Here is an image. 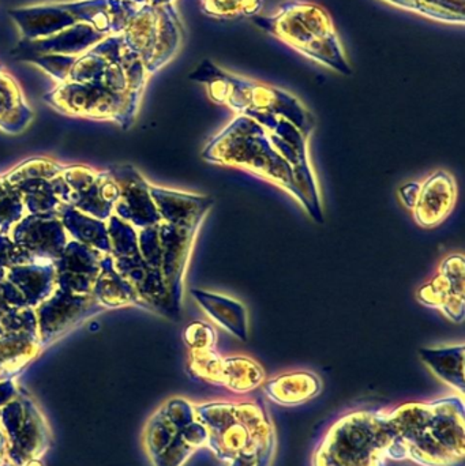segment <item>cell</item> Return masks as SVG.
Wrapping results in <instances>:
<instances>
[{
	"label": "cell",
	"instance_id": "obj_6",
	"mask_svg": "<svg viewBox=\"0 0 465 466\" xmlns=\"http://www.w3.org/2000/svg\"><path fill=\"white\" fill-rule=\"evenodd\" d=\"M392 431L384 410H355L339 419L313 454V466H387Z\"/></svg>",
	"mask_w": 465,
	"mask_h": 466
},
{
	"label": "cell",
	"instance_id": "obj_16",
	"mask_svg": "<svg viewBox=\"0 0 465 466\" xmlns=\"http://www.w3.org/2000/svg\"><path fill=\"white\" fill-rule=\"evenodd\" d=\"M185 339L193 350H210L216 347L217 334L209 323L193 322L186 329Z\"/></svg>",
	"mask_w": 465,
	"mask_h": 466
},
{
	"label": "cell",
	"instance_id": "obj_1",
	"mask_svg": "<svg viewBox=\"0 0 465 466\" xmlns=\"http://www.w3.org/2000/svg\"><path fill=\"white\" fill-rule=\"evenodd\" d=\"M392 431L389 460L420 466H464V397L407 402L387 412Z\"/></svg>",
	"mask_w": 465,
	"mask_h": 466
},
{
	"label": "cell",
	"instance_id": "obj_12",
	"mask_svg": "<svg viewBox=\"0 0 465 466\" xmlns=\"http://www.w3.org/2000/svg\"><path fill=\"white\" fill-rule=\"evenodd\" d=\"M191 295L205 312L237 339L248 341V311L240 301L207 290L193 289Z\"/></svg>",
	"mask_w": 465,
	"mask_h": 466
},
{
	"label": "cell",
	"instance_id": "obj_8",
	"mask_svg": "<svg viewBox=\"0 0 465 466\" xmlns=\"http://www.w3.org/2000/svg\"><path fill=\"white\" fill-rule=\"evenodd\" d=\"M190 371L204 382L223 386L235 394H246L264 385L265 371L259 363L248 356L224 358L216 350H193Z\"/></svg>",
	"mask_w": 465,
	"mask_h": 466
},
{
	"label": "cell",
	"instance_id": "obj_13",
	"mask_svg": "<svg viewBox=\"0 0 465 466\" xmlns=\"http://www.w3.org/2000/svg\"><path fill=\"white\" fill-rule=\"evenodd\" d=\"M420 360L442 382L464 397L465 391V347L420 348Z\"/></svg>",
	"mask_w": 465,
	"mask_h": 466
},
{
	"label": "cell",
	"instance_id": "obj_18",
	"mask_svg": "<svg viewBox=\"0 0 465 466\" xmlns=\"http://www.w3.org/2000/svg\"><path fill=\"white\" fill-rule=\"evenodd\" d=\"M229 466H258L256 461H234Z\"/></svg>",
	"mask_w": 465,
	"mask_h": 466
},
{
	"label": "cell",
	"instance_id": "obj_5",
	"mask_svg": "<svg viewBox=\"0 0 465 466\" xmlns=\"http://www.w3.org/2000/svg\"><path fill=\"white\" fill-rule=\"evenodd\" d=\"M254 24L295 51L343 76H351L349 60L329 13L317 3L289 0L273 15L253 16Z\"/></svg>",
	"mask_w": 465,
	"mask_h": 466
},
{
	"label": "cell",
	"instance_id": "obj_4",
	"mask_svg": "<svg viewBox=\"0 0 465 466\" xmlns=\"http://www.w3.org/2000/svg\"><path fill=\"white\" fill-rule=\"evenodd\" d=\"M202 156L207 163L245 169L278 186L308 209L294 167L276 147L273 134L251 117H235L209 142Z\"/></svg>",
	"mask_w": 465,
	"mask_h": 466
},
{
	"label": "cell",
	"instance_id": "obj_7",
	"mask_svg": "<svg viewBox=\"0 0 465 466\" xmlns=\"http://www.w3.org/2000/svg\"><path fill=\"white\" fill-rule=\"evenodd\" d=\"M158 466H183L207 442V432L196 416V405L187 400L169 402L158 416Z\"/></svg>",
	"mask_w": 465,
	"mask_h": 466
},
{
	"label": "cell",
	"instance_id": "obj_14",
	"mask_svg": "<svg viewBox=\"0 0 465 466\" xmlns=\"http://www.w3.org/2000/svg\"><path fill=\"white\" fill-rule=\"evenodd\" d=\"M384 2L434 21L460 25L465 21V0H384Z\"/></svg>",
	"mask_w": 465,
	"mask_h": 466
},
{
	"label": "cell",
	"instance_id": "obj_15",
	"mask_svg": "<svg viewBox=\"0 0 465 466\" xmlns=\"http://www.w3.org/2000/svg\"><path fill=\"white\" fill-rule=\"evenodd\" d=\"M202 11L220 21L258 15L262 0H201Z\"/></svg>",
	"mask_w": 465,
	"mask_h": 466
},
{
	"label": "cell",
	"instance_id": "obj_10",
	"mask_svg": "<svg viewBox=\"0 0 465 466\" xmlns=\"http://www.w3.org/2000/svg\"><path fill=\"white\" fill-rule=\"evenodd\" d=\"M458 201V185L447 171H437L420 185L414 218L422 228H434L444 223Z\"/></svg>",
	"mask_w": 465,
	"mask_h": 466
},
{
	"label": "cell",
	"instance_id": "obj_17",
	"mask_svg": "<svg viewBox=\"0 0 465 466\" xmlns=\"http://www.w3.org/2000/svg\"><path fill=\"white\" fill-rule=\"evenodd\" d=\"M420 193V183H407L406 186L400 188L401 201L407 209L412 210L417 205L418 197Z\"/></svg>",
	"mask_w": 465,
	"mask_h": 466
},
{
	"label": "cell",
	"instance_id": "obj_3",
	"mask_svg": "<svg viewBox=\"0 0 465 466\" xmlns=\"http://www.w3.org/2000/svg\"><path fill=\"white\" fill-rule=\"evenodd\" d=\"M191 79L207 86L210 100L275 131L284 120L291 122L306 138L314 130L313 115L289 93L261 82L228 73L210 60H204Z\"/></svg>",
	"mask_w": 465,
	"mask_h": 466
},
{
	"label": "cell",
	"instance_id": "obj_11",
	"mask_svg": "<svg viewBox=\"0 0 465 466\" xmlns=\"http://www.w3.org/2000/svg\"><path fill=\"white\" fill-rule=\"evenodd\" d=\"M321 391L322 382L318 375L308 371L287 372L264 382L268 399L281 407L308 404Z\"/></svg>",
	"mask_w": 465,
	"mask_h": 466
},
{
	"label": "cell",
	"instance_id": "obj_9",
	"mask_svg": "<svg viewBox=\"0 0 465 466\" xmlns=\"http://www.w3.org/2000/svg\"><path fill=\"white\" fill-rule=\"evenodd\" d=\"M464 257L452 254L440 265L439 274L418 290L423 306L440 309L452 322L464 320Z\"/></svg>",
	"mask_w": 465,
	"mask_h": 466
},
{
	"label": "cell",
	"instance_id": "obj_2",
	"mask_svg": "<svg viewBox=\"0 0 465 466\" xmlns=\"http://www.w3.org/2000/svg\"><path fill=\"white\" fill-rule=\"evenodd\" d=\"M207 432V448L221 461H256L270 466L276 451L272 419L256 402L210 401L196 405Z\"/></svg>",
	"mask_w": 465,
	"mask_h": 466
}]
</instances>
